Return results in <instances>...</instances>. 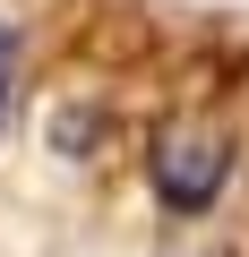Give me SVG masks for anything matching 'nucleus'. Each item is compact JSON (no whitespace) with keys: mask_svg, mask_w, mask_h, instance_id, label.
I'll return each mask as SVG.
<instances>
[{"mask_svg":"<svg viewBox=\"0 0 249 257\" xmlns=\"http://www.w3.org/2000/svg\"><path fill=\"white\" fill-rule=\"evenodd\" d=\"M155 172H163V189H172V197H206V189L223 180V155H206V146H172Z\"/></svg>","mask_w":249,"mask_h":257,"instance_id":"obj_1","label":"nucleus"},{"mask_svg":"<svg viewBox=\"0 0 249 257\" xmlns=\"http://www.w3.org/2000/svg\"><path fill=\"white\" fill-rule=\"evenodd\" d=\"M0 103H9V43H0Z\"/></svg>","mask_w":249,"mask_h":257,"instance_id":"obj_2","label":"nucleus"}]
</instances>
